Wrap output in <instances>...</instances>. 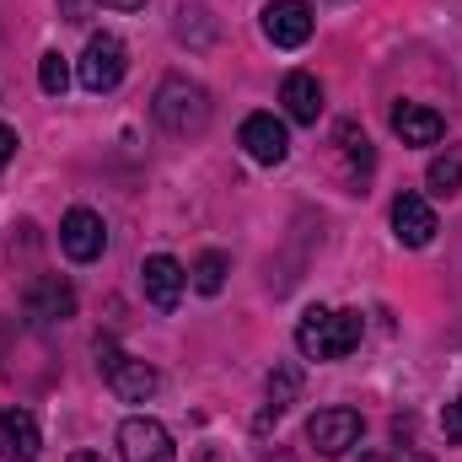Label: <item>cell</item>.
Masks as SVG:
<instances>
[{
    "instance_id": "obj_15",
    "label": "cell",
    "mask_w": 462,
    "mask_h": 462,
    "mask_svg": "<svg viewBox=\"0 0 462 462\" xmlns=\"http://www.w3.org/2000/svg\"><path fill=\"white\" fill-rule=\"evenodd\" d=\"M280 103H285V114L296 124H318L323 118V81L307 76V70H291L285 87H280Z\"/></svg>"
},
{
    "instance_id": "obj_7",
    "label": "cell",
    "mask_w": 462,
    "mask_h": 462,
    "mask_svg": "<svg viewBox=\"0 0 462 462\" xmlns=\"http://www.w3.org/2000/svg\"><path fill=\"white\" fill-rule=\"evenodd\" d=\"M360 414L355 409H318L307 420V441L323 452V457H345L349 447H360Z\"/></svg>"
},
{
    "instance_id": "obj_21",
    "label": "cell",
    "mask_w": 462,
    "mask_h": 462,
    "mask_svg": "<svg viewBox=\"0 0 462 462\" xmlns=\"http://www.w3.org/2000/svg\"><path fill=\"white\" fill-rule=\"evenodd\" d=\"M38 87H43L49 97H65V87H70V65H65L60 49H49V54L38 60Z\"/></svg>"
},
{
    "instance_id": "obj_6",
    "label": "cell",
    "mask_w": 462,
    "mask_h": 462,
    "mask_svg": "<svg viewBox=\"0 0 462 462\" xmlns=\"http://www.w3.org/2000/svg\"><path fill=\"white\" fill-rule=\"evenodd\" d=\"M312 27H318L312 0H269L263 5V38L274 49H301L312 38Z\"/></svg>"
},
{
    "instance_id": "obj_12",
    "label": "cell",
    "mask_w": 462,
    "mask_h": 462,
    "mask_svg": "<svg viewBox=\"0 0 462 462\" xmlns=\"http://www.w3.org/2000/svg\"><path fill=\"white\" fill-rule=\"evenodd\" d=\"M393 236L403 247H430L436 242V210L425 194H398L393 199Z\"/></svg>"
},
{
    "instance_id": "obj_17",
    "label": "cell",
    "mask_w": 462,
    "mask_h": 462,
    "mask_svg": "<svg viewBox=\"0 0 462 462\" xmlns=\"http://www.w3.org/2000/svg\"><path fill=\"white\" fill-rule=\"evenodd\" d=\"M334 145H339V156H345L349 183H360V178L376 167V156H371V140H365V129H360L355 118H345V124L334 129Z\"/></svg>"
},
{
    "instance_id": "obj_9",
    "label": "cell",
    "mask_w": 462,
    "mask_h": 462,
    "mask_svg": "<svg viewBox=\"0 0 462 462\" xmlns=\"http://www.w3.org/2000/svg\"><path fill=\"white\" fill-rule=\"evenodd\" d=\"M236 140H242V151H247L258 167H280V162L291 156V129L274 114H247Z\"/></svg>"
},
{
    "instance_id": "obj_25",
    "label": "cell",
    "mask_w": 462,
    "mask_h": 462,
    "mask_svg": "<svg viewBox=\"0 0 462 462\" xmlns=\"http://www.w3.org/2000/svg\"><path fill=\"white\" fill-rule=\"evenodd\" d=\"M258 462H296V457H291L285 447H274V452H263V457H258Z\"/></svg>"
},
{
    "instance_id": "obj_1",
    "label": "cell",
    "mask_w": 462,
    "mask_h": 462,
    "mask_svg": "<svg viewBox=\"0 0 462 462\" xmlns=\"http://www.w3.org/2000/svg\"><path fill=\"white\" fill-rule=\"evenodd\" d=\"M365 323L360 312H334V307H307L296 323V349L307 360H345L349 349L360 345Z\"/></svg>"
},
{
    "instance_id": "obj_19",
    "label": "cell",
    "mask_w": 462,
    "mask_h": 462,
    "mask_svg": "<svg viewBox=\"0 0 462 462\" xmlns=\"http://www.w3.org/2000/svg\"><path fill=\"white\" fill-rule=\"evenodd\" d=\"M226 253H199L194 258V269H189V285L199 291V296H221V285H226Z\"/></svg>"
},
{
    "instance_id": "obj_24",
    "label": "cell",
    "mask_w": 462,
    "mask_h": 462,
    "mask_svg": "<svg viewBox=\"0 0 462 462\" xmlns=\"http://www.w3.org/2000/svg\"><path fill=\"white\" fill-rule=\"evenodd\" d=\"M97 5H108V11H140L145 0H97Z\"/></svg>"
},
{
    "instance_id": "obj_2",
    "label": "cell",
    "mask_w": 462,
    "mask_h": 462,
    "mask_svg": "<svg viewBox=\"0 0 462 462\" xmlns=\"http://www.w3.org/2000/svg\"><path fill=\"white\" fill-rule=\"evenodd\" d=\"M151 114H156V124L167 134H178V140L205 134V124H210V92L199 81H189V76H167L156 87V97H151Z\"/></svg>"
},
{
    "instance_id": "obj_16",
    "label": "cell",
    "mask_w": 462,
    "mask_h": 462,
    "mask_svg": "<svg viewBox=\"0 0 462 462\" xmlns=\"http://www.w3.org/2000/svg\"><path fill=\"white\" fill-rule=\"evenodd\" d=\"M296 398H301V365H296V360H280V365L269 371V403H263V414H258V430H269V420H280Z\"/></svg>"
},
{
    "instance_id": "obj_27",
    "label": "cell",
    "mask_w": 462,
    "mask_h": 462,
    "mask_svg": "<svg viewBox=\"0 0 462 462\" xmlns=\"http://www.w3.org/2000/svg\"><path fill=\"white\" fill-rule=\"evenodd\" d=\"M70 462H103V457H97V452H76Z\"/></svg>"
},
{
    "instance_id": "obj_11",
    "label": "cell",
    "mask_w": 462,
    "mask_h": 462,
    "mask_svg": "<svg viewBox=\"0 0 462 462\" xmlns=\"http://www.w3.org/2000/svg\"><path fill=\"white\" fill-rule=\"evenodd\" d=\"M22 307L32 323H65V318H76V291L65 274H38L22 296Z\"/></svg>"
},
{
    "instance_id": "obj_22",
    "label": "cell",
    "mask_w": 462,
    "mask_h": 462,
    "mask_svg": "<svg viewBox=\"0 0 462 462\" xmlns=\"http://www.w3.org/2000/svg\"><path fill=\"white\" fill-rule=\"evenodd\" d=\"M441 430H447V441H452V447H462V398L441 409Z\"/></svg>"
},
{
    "instance_id": "obj_5",
    "label": "cell",
    "mask_w": 462,
    "mask_h": 462,
    "mask_svg": "<svg viewBox=\"0 0 462 462\" xmlns=\"http://www.w3.org/2000/svg\"><path fill=\"white\" fill-rule=\"evenodd\" d=\"M118 457L124 462H178V447H172V436H167L162 420L129 414V420L118 425Z\"/></svg>"
},
{
    "instance_id": "obj_14",
    "label": "cell",
    "mask_w": 462,
    "mask_h": 462,
    "mask_svg": "<svg viewBox=\"0 0 462 462\" xmlns=\"http://www.w3.org/2000/svg\"><path fill=\"white\" fill-rule=\"evenodd\" d=\"M393 134L403 145H436L447 134V118L436 108H425V103H403V108H393Z\"/></svg>"
},
{
    "instance_id": "obj_4",
    "label": "cell",
    "mask_w": 462,
    "mask_h": 462,
    "mask_svg": "<svg viewBox=\"0 0 462 462\" xmlns=\"http://www.w3.org/2000/svg\"><path fill=\"white\" fill-rule=\"evenodd\" d=\"M124 70H129V49H124V38L114 32H92L87 38V49H81V60H76V81L87 87V92H114L118 81H124Z\"/></svg>"
},
{
    "instance_id": "obj_23",
    "label": "cell",
    "mask_w": 462,
    "mask_h": 462,
    "mask_svg": "<svg viewBox=\"0 0 462 462\" xmlns=\"http://www.w3.org/2000/svg\"><path fill=\"white\" fill-rule=\"evenodd\" d=\"M11 156H16V129H11V124H0V167H5Z\"/></svg>"
},
{
    "instance_id": "obj_10",
    "label": "cell",
    "mask_w": 462,
    "mask_h": 462,
    "mask_svg": "<svg viewBox=\"0 0 462 462\" xmlns=\"http://www.w3.org/2000/svg\"><path fill=\"white\" fill-rule=\"evenodd\" d=\"M140 285H145V301L156 307V312H172L178 301H183V285H189V269L172 258V253H151L145 263H140Z\"/></svg>"
},
{
    "instance_id": "obj_3",
    "label": "cell",
    "mask_w": 462,
    "mask_h": 462,
    "mask_svg": "<svg viewBox=\"0 0 462 462\" xmlns=\"http://www.w3.org/2000/svg\"><path fill=\"white\" fill-rule=\"evenodd\" d=\"M97 365H103V376H108V387H114L118 403H145V398H156V387H162L156 365L124 355L114 339H97Z\"/></svg>"
},
{
    "instance_id": "obj_18",
    "label": "cell",
    "mask_w": 462,
    "mask_h": 462,
    "mask_svg": "<svg viewBox=\"0 0 462 462\" xmlns=\"http://www.w3.org/2000/svg\"><path fill=\"white\" fill-rule=\"evenodd\" d=\"M425 189H430L436 199H452V194H462V145H447V151L425 167Z\"/></svg>"
},
{
    "instance_id": "obj_13",
    "label": "cell",
    "mask_w": 462,
    "mask_h": 462,
    "mask_svg": "<svg viewBox=\"0 0 462 462\" xmlns=\"http://www.w3.org/2000/svg\"><path fill=\"white\" fill-rule=\"evenodd\" d=\"M38 452H43V436H38L32 409H5L0 414V457L5 462H38Z\"/></svg>"
},
{
    "instance_id": "obj_8",
    "label": "cell",
    "mask_w": 462,
    "mask_h": 462,
    "mask_svg": "<svg viewBox=\"0 0 462 462\" xmlns=\"http://www.w3.org/2000/svg\"><path fill=\"white\" fill-rule=\"evenodd\" d=\"M60 247H65V258H76V263L103 258V247H108V226H103V216L87 210V205L65 210V221H60Z\"/></svg>"
},
{
    "instance_id": "obj_26",
    "label": "cell",
    "mask_w": 462,
    "mask_h": 462,
    "mask_svg": "<svg viewBox=\"0 0 462 462\" xmlns=\"http://www.w3.org/2000/svg\"><path fill=\"white\" fill-rule=\"evenodd\" d=\"M393 462H430V457H425V452H398Z\"/></svg>"
},
{
    "instance_id": "obj_20",
    "label": "cell",
    "mask_w": 462,
    "mask_h": 462,
    "mask_svg": "<svg viewBox=\"0 0 462 462\" xmlns=\"http://www.w3.org/2000/svg\"><path fill=\"white\" fill-rule=\"evenodd\" d=\"M178 38H189L194 49H205V43L216 38V22H210V11H199V5H183V11H178Z\"/></svg>"
}]
</instances>
